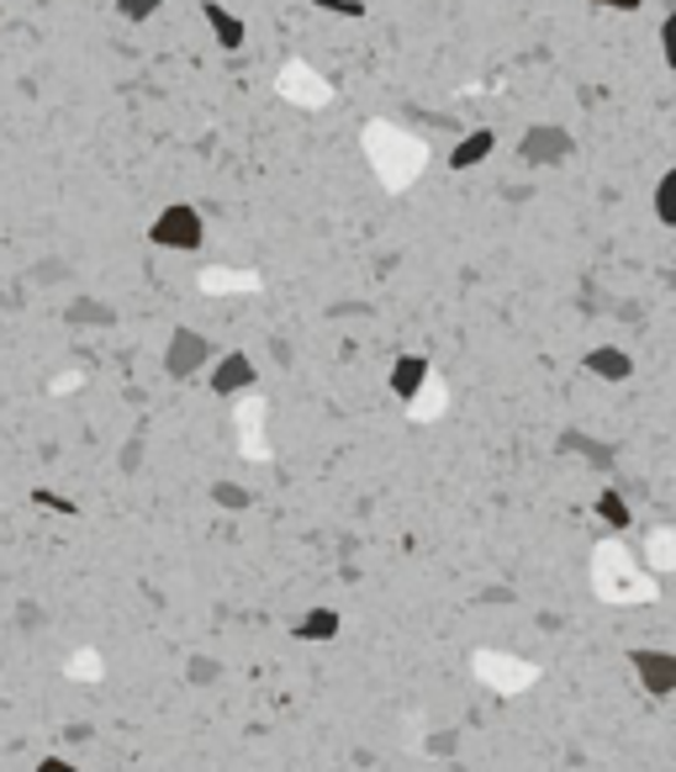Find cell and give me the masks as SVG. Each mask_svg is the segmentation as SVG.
<instances>
[{
	"mask_svg": "<svg viewBox=\"0 0 676 772\" xmlns=\"http://www.w3.org/2000/svg\"><path fill=\"white\" fill-rule=\"evenodd\" d=\"M191 683H217V661L211 656H191Z\"/></svg>",
	"mask_w": 676,
	"mask_h": 772,
	"instance_id": "19",
	"label": "cell"
},
{
	"mask_svg": "<svg viewBox=\"0 0 676 772\" xmlns=\"http://www.w3.org/2000/svg\"><path fill=\"white\" fill-rule=\"evenodd\" d=\"M64 323L75 328H112L117 323V307L112 302H95V297H75L64 307Z\"/></svg>",
	"mask_w": 676,
	"mask_h": 772,
	"instance_id": "10",
	"label": "cell"
},
{
	"mask_svg": "<svg viewBox=\"0 0 676 772\" xmlns=\"http://www.w3.org/2000/svg\"><path fill=\"white\" fill-rule=\"evenodd\" d=\"M312 5L328 11V16H354V22L365 16V0H312Z\"/></svg>",
	"mask_w": 676,
	"mask_h": 772,
	"instance_id": "18",
	"label": "cell"
},
{
	"mask_svg": "<svg viewBox=\"0 0 676 772\" xmlns=\"http://www.w3.org/2000/svg\"><path fill=\"white\" fill-rule=\"evenodd\" d=\"M206 498L222 508V513H243V508H254V492H249L243 481H228V476H217V481L206 487Z\"/></svg>",
	"mask_w": 676,
	"mask_h": 772,
	"instance_id": "11",
	"label": "cell"
},
{
	"mask_svg": "<svg viewBox=\"0 0 676 772\" xmlns=\"http://www.w3.org/2000/svg\"><path fill=\"white\" fill-rule=\"evenodd\" d=\"M148 243L153 249H175V254H196L206 243V223L202 212L191 207V202H175V207H164L153 223H148Z\"/></svg>",
	"mask_w": 676,
	"mask_h": 772,
	"instance_id": "1",
	"label": "cell"
},
{
	"mask_svg": "<svg viewBox=\"0 0 676 772\" xmlns=\"http://www.w3.org/2000/svg\"><path fill=\"white\" fill-rule=\"evenodd\" d=\"M339 635V609H307L296 620V640H333Z\"/></svg>",
	"mask_w": 676,
	"mask_h": 772,
	"instance_id": "13",
	"label": "cell"
},
{
	"mask_svg": "<svg viewBox=\"0 0 676 772\" xmlns=\"http://www.w3.org/2000/svg\"><path fill=\"white\" fill-rule=\"evenodd\" d=\"M112 5H117L122 22H148V16H159L164 0H112Z\"/></svg>",
	"mask_w": 676,
	"mask_h": 772,
	"instance_id": "17",
	"label": "cell"
},
{
	"mask_svg": "<svg viewBox=\"0 0 676 772\" xmlns=\"http://www.w3.org/2000/svg\"><path fill=\"white\" fill-rule=\"evenodd\" d=\"M592 5H597V11H640L645 0H592Z\"/></svg>",
	"mask_w": 676,
	"mask_h": 772,
	"instance_id": "21",
	"label": "cell"
},
{
	"mask_svg": "<svg viewBox=\"0 0 676 772\" xmlns=\"http://www.w3.org/2000/svg\"><path fill=\"white\" fill-rule=\"evenodd\" d=\"M576 149V138L560 127V122H529L524 138H518V159L534 164V170H550V164H565Z\"/></svg>",
	"mask_w": 676,
	"mask_h": 772,
	"instance_id": "2",
	"label": "cell"
},
{
	"mask_svg": "<svg viewBox=\"0 0 676 772\" xmlns=\"http://www.w3.org/2000/svg\"><path fill=\"white\" fill-rule=\"evenodd\" d=\"M206 365H211V339L196 333V328H175L170 344H164V371L175 382H191V376H202Z\"/></svg>",
	"mask_w": 676,
	"mask_h": 772,
	"instance_id": "3",
	"label": "cell"
},
{
	"mask_svg": "<svg viewBox=\"0 0 676 772\" xmlns=\"http://www.w3.org/2000/svg\"><path fill=\"white\" fill-rule=\"evenodd\" d=\"M497 154V133L492 127H471L466 138H455V149H449V170H476V164H486Z\"/></svg>",
	"mask_w": 676,
	"mask_h": 772,
	"instance_id": "7",
	"label": "cell"
},
{
	"mask_svg": "<svg viewBox=\"0 0 676 772\" xmlns=\"http://www.w3.org/2000/svg\"><path fill=\"white\" fill-rule=\"evenodd\" d=\"M650 207H655V223H661V228H676V170H666V175L655 180V202H650Z\"/></svg>",
	"mask_w": 676,
	"mask_h": 772,
	"instance_id": "15",
	"label": "cell"
},
{
	"mask_svg": "<svg viewBox=\"0 0 676 772\" xmlns=\"http://www.w3.org/2000/svg\"><path fill=\"white\" fill-rule=\"evenodd\" d=\"M582 371L597 376V382H629L634 376V355L629 350H618V344H592L587 355H582Z\"/></svg>",
	"mask_w": 676,
	"mask_h": 772,
	"instance_id": "5",
	"label": "cell"
},
{
	"mask_svg": "<svg viewBox=\"0 0 676 772\" xmlns=\"http://www.w3.org/2000/svg\"><path fill=\"white\" fill-rule=\"evenodd\" d=\"M32 275H37V281H64V275H69V265H64V260H48V265H37Z\"/></svg>",
	"mask_w": 676,
	"mask_h": 772,
	"instance_id": "20",
	"label": "cell"
},
{
	"mask_svg": "<svg viewBox=\"0 0 676 772\" xmlns=\"http://www.w3.org/2000/svg\"><path fill=\"white\" fill-rule=\"evenodd\" d=\"M32 503L48 508V513H59V519H80V503L64 498V492H54V487H32Z\"/></svg>",
	"mask_w": 676,
	"mask_h": 772,
	"instance_id": "16",
	"label": "cell"
},
{
	"mask_svg": "<svg viewBox=\"0 0 676 772\" xmlns=\"http://www.w3.org/2000/svg\"><path fill=\"white\" fill-rule=\"evenodd\" d=\"M560 450H576V455H587L592 466H603V472L614 466V455H618L614 445H603V440H587L582 429H565V434H560Z\"/></svg>",
	"mask_w": 676,
	"mask_h": 772,
	"instance_id": "14",
	"label": "cell"
},
{
	"mask_svg": "<svg viewBox=\"0 0 676 772\" xmlns=\"http://www.w3.org/2000/svg\"><path fill=\"white\" fill-rule=\"evenodd\" d=\"M202 16H206V27H211V37H217L222 54H238V48H243L249 27H243V16H233L222 0H202Z\"/></svg>",
	"mask_w": 676,
	"mask_h": 772,
	"instance_id": "8",
	"label": "cell"
},
{
	"mask_svg": "<svg viewBox=\"0 0 676 772\" xmlns=\"http://www.w3.org/2000/svg\"><path fill=\"white\" fill-rule=\"evenodd\" d=\"M634 672H640L645 693L666 699V693L676 688V656L672 651H634Z\"/></svg>",
	"mask_w": 676,
	"mask_h": 772,
	"instance_id": "6",
	"label": "cell"
},
{
	"mask_svg": "<svg viewBox=\"0 0 676 772\" xmlns=\"http://www.w3.org/2000/svg\"><path fill=\"white\" fill-rule=\"evenodd\" d=\"M423 386H428V360L423 355H402L391 365V397H397V402H417Z\"/></svg>",
	"mask_w": 676,
	"mask_h": 772,
	"instance_id": "9",
	"label": "cell"
},
{
	"mask_svg": "<svg viewBox=\"0 0 676 772\" xmlns=\"http://www.w3.org/2000/svg\"><path fill=\"white\" fill-rule=\"evenodd\" d=\"M592 513H597V519H603L608 530H618V535H623V530L634 524V508L623 503V492H614V487H608V492H597V503H592Z\"/></svg>",
	"mask_w": 676,
	"mask_h": 772,
	"instance_id": "12",
	"label": "cell"
},
{
	"mask_svg": "<svg viewBox=\"0 0 676 772\" xmlns=\"http://www.w3.org/2000/svg\"><path fill=\"white\" fill-rule=\"evenodd\" d=\"M37 772H75V768H69L64 757H43V762H37Z\"/></svg>",
	"mask_w": 676,
	"mask_h": 772,
	"instance_id": "22",
	"label": "cell"
},
{
	"mask_svg": "<svg viewBox=\"0 0 676 772\" xmlns=\"http://www.w3.org/2000/svg\"><path fill=\"white\" fill-rule=\"evenodd\" d=\"M254 376H260L254 360L243 355V350H228V355L211 360V376H206V382H211V397H238V391L254 386Z\"/></svg>",
	"mask_w": 676,
	"mask_h": 772,
	"instance_id": "4",
	"label": "cell"
}]
</instances>
